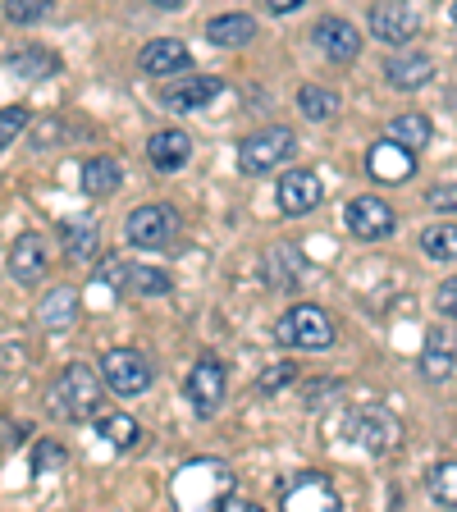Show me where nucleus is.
Here are the masks:
<instances>
[{
  "label": "nucleus",
  "mask_w": 457,
  "mask_h": 512,
  "mask_svg": "<svg viewBox=\"0 0 457 512\" xmlns=\"http://www.w3.org/2000/svg\"><path fill=\"white\" fill-rule=\"evenodd\" d=\"M96 430H101V439H106L110 448H133L138 435H142V426L128 412H106L101 421H96Z\"/></svg>",
  "instance_id": "nucleus-27"
},
{
  "label": "nucleus",
  "mask_w": 457,
  "mask_h": 512,
  "mask_svg": "<svg viewBox=\"0 0 457 512\" xmlns=\"http://www.w3.org/2000/svg\"><path fill=\"white\" fill-rule=\"evenodd\" d=\"M366 28H371V37L384 46H407L416 32H421V19H416V10L407 0H380V5H371V14H366Z\"/></svg>",
  "instance_id": "nucleus-8"
},
{
  "label": "nucleus",
  "mask_w": 457,
  "mask_h": 512,
  "mask_svg": "<svg viewBox=\"0 0 457 512\" xmlns=\"http://www.w3.org/2000/svg\"><path fill=\"white\" fill-rule=\"evenodd\" d=\"M343 224H348L352 238H362V243H380V238H389L398 229V215H394V206L384 202V197L362 192V197H352V202L343 206Z\"/></svg>",
  "instance_id": "nucleus-4"
},
{
  "label": "nucleus",
  "mask_w": 457,
  "mask_h": 512,
  "mask_svg": "<svg viewBox=\"0 0 457 512\" xmlns=\"http://www.w3.org/2000/svg\"><path fill=\"white\" fill-rule=\"evenodd\" d=\"M192 64V55H188V46L183 42H174V37H160V42H147L138 51V69L142 74H151V78H165V74H183Z\"/></svg>",
  "instance_id": "nucleus-16"
},
{
  "label": "nucleus",
  "mask_w": 457,
  "mask_h": 512,
  "mask_svg": "<svg viewBox=\"0 0 457 512\" xmlns=\"http://www.w3.org/2000/svg\"><path fill=\"white\" fill-rule=\"evenodd\" d=\"M266 275H270V288L275 293H288V288H298V256L288 252V247H270L266 252Z\"/></svg>",
  "instance_id": "nucleus-26"
},
{
  "label": "nucleus",
  "mask_w": 457,
  "mask_h": 512,
  "mask_svg": "<svg viewBox=\"0 0 457 512\" xmlns=\"http://www.w3.org/2000/svg\"><path fill=\"white\" fill-rule=\"evenodd\" d=\"M426 202H430V211H439V215H457V183H439V188H430Z\"/></svg>",
  "instance_id": "nucleus-37"
},
{
  "label": "nucleus",
  "mask_w": 457,
  "mask_h": 512,
  "mask_svg": "<svg viewBox=\"0 0 457 512\" xmlns=\"http://www.w3.org/2000/svg\"><path fill=\"white\" fill-rule=\"evenodd\" d=\"M170 494L179 508H197V512L220 508V503L234 494V471L215 458H197V462H188V467H179Z\"/></svg>",
  "instance_id": "nucleus-2"
},
{
  "label": "nucleus",
  "mask_w": 457,
  "mask_h": 512,
  "mask_svg": "<svg viewBox=\"0 0 457 512\" xmlns=\"http://www.w3.org/2000/svg\"><path fill=\"white\" fill-rule=\"evenodd\" d=\"M28 119H32V115H28L23 106H5V110H0V151L10 147V142L19 138L23 128H28Z\"/></svg>",
  "instance_id": "nucleus-34"
},
{
  "label": "nucleus",
  "mask_w": 457,
  "mask_h": 512,
  "mask_svg": "<svg viewBox=\"0 0 457 512\" xmlns=\"http://www.w3.org/2000/svg\"><path fill=\"white\" fill-rule=\"evenodd\" d=\"M426 485L444 508H457V462H439V467H430Z\"/></svg>",
  "instance_id": "nucleus-32"
},
{
  "label": "nucleus",
  "mask_w": 457,
  "mask_h": 512,
  "mask_svg": "<svg viewBox=\"0 0 457 512\" xmlns=\"http://www.w3.org/2000/svg\"><path fill=\"white\" fill-rule=\"evenodd\" d=\"M5 69H14L19 78H51L55 69H60V60H55L51 51H14L10 60H5Z\"/></svg>",
  "instance_id": "nucleus-28"
},
{
  "label": "nucleus",
  "mask_w": 457,
  "mask_h": 512,
  "mask_svg": "<svg viewBox=\"0 0 457 512\" xmlns=\"http://www.w3.org/2000/svg\"><path fill=\"white\" fill-rule=\"evenodd\" d=\"M119 179H124V170H119V160H110V156H92L83 170H78V183H83L87 197H110V192L119 188Z\"/></svg>",
  "instance_id": "nucleus-22"
},
{
  "label": "nucleus",
  "mask_w": 457,
  "mask_h": 512,
  "mask_svg": "<svg viewBox=\"0 0 457 512\" xmlns=\"http://www.w3.org/2000/svg\"><path fill=\"white\" fill-rule=\"evenodd\" d=\"M320 174L316 170H288L279 179V211L284 215H307L320 206Z\"/></svg>",
  "instance_id": "nucleus-14"
},
{
  "label": "nucleus",
  "mask_w": 457,
  "mask_h": 512,
  "mask_svg": "<svg viewBox=\"0 0 457 512\" xmlns=\"http://www.w3.org/2000/svg\"><path fill=\"white\" fill-rule=\"evenodd\" d=\"M279 343H288V348H307V352H320L334 343V320L325 316V311L316 307V302H302V307L284 311L279 316Z\"/></svg>",
  "instance_id": "nucleus-3"
},
{
  "label": "nucleus",
  "mask_w": 457,
  "mask_h": 512,
  "mask_svg": "<svg viewBox=\"0 0 457 512\" xmlns=\"http://www.w3.org/2000/svg\"><path fill=\"white\" fill-rule=\"evenodd\" d=\"M293 133L288 128H261L252 138L238 142V170L243 174H270L275 165H284L293 156Z\"/></svg>",
  "instance_id": "nucleus-5"
},
{
  "label": "nucleus",
  "mask_w": 457,
  "mask_h": 512,
  "mask_svg": "<svg viewBox=\"0 0 457 512\" xmlns=\"http://www.w3.org/2000/svg\"><path fill=\"white\" fill-rule=\"evenodd\" d=\"M10 275L19 279V284H37V279L46 275V243H42V234L14 238V247H10Z\"/></svg>",
  "instance_id": "nucleus-18"
},
{
  "label": "nucleus",
  "mask_w": 457,
  "mask_h": 512,
  "mask_svg": "<svg viewBox=\"0 0 457 512\" xmlns=\"http://www.w3.org/2000/svg\"><path fill=\"white\" fill-rule=\"evenodd\" d=\"M192 156V138L183 133V128H160V133H151L147 138V160L156 165V170H183Z\"/></svg>",
  "instance_id": "nucleus-17"
},
{
  "label": "nucleus",
  "mask_w": 457,
  "mask_h": 512,
  "mask_svg": "<svg viewBox=\"0 0 457 512\" xmlns=\"http://www.w3.org/2000/svg\"><path fill=\"white\" fill-rule=\"evenodd\" d=\"M96 407H101V380H96V371L83 362L64 366L51 380V389H46V412H51L55 421L78 426V421L96 416Z\"/></svg>",
  "instance_id": "nucleus-1"
},
{
  "label": "nucleus",
  "mask_w": 457,
  "mask_h": 512,
  "mask_svg": "<svg viewBox=\"0 0 457 512\" xmlns=\"http://www.w3.org/2000/svg\"><path fill=\"white\" fill-rule=\"evenodd\" d=\"M298 380V366L293 362H275V366H266V371L256 375V394L261 398H270V394H279L284 384H293Z\"/></svg>",
  "instance_id": "nucleus-33"
},
{
  "label": "nucleus",
  "mask_w": 457,
  "mask_h": 512,
  "mask_svg": "<svg viewBox=\"0 0 457 512\" xmlns=\"http://www.w3.org/2000/svg\"><path fill=\"white\" fill-rule=\"evenodd\" d=\"M298 110L311 119V124H320V119H330L334 110H339V96L325 92V87H316V83H307L298 92Z\"/></svg>",
  "instance_id": "nucleus-31"
},
{
  "label": "nucleus",
  "mask_w": 457,
  "mask_h": 512,
  "mask_svg": "<svg viewBox=\"0 0 457 512\" xmlns=\"http://www.w3.org/2000/svg\"><path fill=\"white\" fill-rule=\"evenodd\" d=\"M220 508H224V512H247V508H252V503H247V499H238V494H229V499H224Z\"/></svg>",
  "instance_id": "nucleus-42"
},
{
  "label": "nucleus",
  "mask_w": 457,
  "mask_h": 512,
  "mask_svg": "<svg viewBox=\"0 0 457 512\" xmlns=\"http://www.w3.org/2000/svg\"><path fill=\"white\" fill-rule=\"evenodd\" d=\"M69 467V453L60 444H37L32 448V471H64Z\"/></svg>",
  "instance_id": "nucleus-36"
},
{
  "label": "nucleus",
  "mask_w": 457,
  "mask_h": 512,
  "mask_svg": "<svg viewBox=\"0 0 457 512\" xmlns=\"http://www.w3.org/2000/svg\"><path fill=\"white\" fill-rule=\"evenodd\" d=\"M279 508H298V512H334L339 508V494L334 485L320 471H298L293 480H284V490H279Z\"/></svg>",
  "instance_id": "nucleus-9"
},
{
  "label": "nucleus",
  "mask_w": 457,
  "mask_h": 512,
  "mask_svg": "<svg viewBox=\"0 0 457 512\" xmlns=\"http://www.w3.org/2000/svg\"><path fill=\"white\" fill-rule=\"evenodd\" d=\"M435 307H439V316L457 320V275L439 284V293H435Z\"/></svg>",
  "instance_id": "nucleus-38"
},
{
  "label": "nucleus",
  "mask_w": 457,
  "mask_h": 512,
  "mask_svg": "<svg viewBox=\"0 0 457 512\" xmlns=\"http://www.w3.org/2000/svg\"><path fill=\"white\" fill-rule=\"evenodd\" d=\"M174 229H179V215H174V206H165V202L138 206V211L124 220V238L133 247H147V252H156V247L170 243Z\"/></svg>",
  "instance_id": "nucleus-7"
},
{
  "label": "nucleus",
  "mask_w": 457,
  "mask_h": 512,
  "mask_svg": "<svg viewBox=\"0 0 457 512\" xmlns=\"http://www.w3.org/2000/svg\"><path fill=\"white\" fill-rule=\"evenodd\" d=\"M453 23H457V0H453Z\"/></svg>",
  "instance_id": "nucleus-44"
},
{
  "label": "nucleus",
  "mask_w": 457,
  "mask_h": 512,
  "mask_svg": "<svg viewBox=\"0 0 457 512\" xmlns=\"http://www.w3.org/2000/svg\"><path fill=\"white\" fill-rule=\"evenodd\" d=\"M147 5H156V10H183L188 0H147Z\"/></svg>",
  "instance_id": "nucleus-43"
},
{
  "label": "nucleus",
  "mask_w": 457,
  "mask_h": 512,
  "mask_svg": "<svg viewBox=\"0 0 457 512\" xmlns=\"http://www.w3.org/2000/svg\"><path fill=\"white\" fill-rule=\"evenodd\" d=\"M366 174H371L375 183H384V188H398V183L416 179V151L403 147L398 138L375 142V147L366 151Z\"/></svg>",
  "instance_id": "nucleus-10"
},
{
  "label": "nucleus",
  "mask_w": 457,
  "mask_h": 512,
  "mask_svg": "<svg viewBox=\"0 0 457 512\" xmlns=\"http://www.w3.org/2000/svg\"><path fill=\"white\" fill-rule=\"evenodd\" d=\"M453 362H457V343L430 334V348H426V357H421V375H426V380H448Z\"/></svg>",
  "instance_id": "nucleus-25"
},
{
  "label": "nucleus",
  "mask_w": 457,
  "mask_h": 512,
  "mask_svg": "<svg viewBox=\"0 0 457 512\" xmlns=\"http://www.w3.org/2000/svg\"><path fill=\"white\" fill-rule=\"evenodd\" d=\"M352 439L366 448V453H389V448L403 439V426H398L394 412H384V407H366V412L352 416Z\"/></svg>",
  "instance_id": "nucleus-12"
},
{
  "label": "nucleus",
  "mask_w": 457,
  "mask_h": 512,
  "mask_svg": "<svg viewBox=\"0 0 457 512\" xmlns=\"http://www.w3.org/2000/svg\"><path fill=\"white\" fill-rule=\"evenodd\" d=\"M101 380H106L119 398H138L151 389V362L138 348H110L106 357H101Z\"/></svg>",
  "instance_id": "nucleus-6"
},
{
  "label": "nucleus",
  "mask_w": 457,
  "mask_h": 512,
  "mask_svg": "<svg viewBox=\"0 0 457 512\" xmlns=\"http://www.w3.org/2000/svg\"><path fill=\"white\" fill-rule=\"evenodd\" d=\"M270 5V14H293V10H302L307 0H266Z\"/></svg>",
  "instance_id": "nucleus-41"
},
{
  "label": "nucleus",
  "mask_w": 457,
  "mask_h": 512,
  "mask_svg": "<svg viewBox=\"0 0 457 512\" xmlns=\"http://www.w3.org/2000/svg\"><path fill=\"white\" fill-rule=\"evenodd\" d=\"M206 37L215 46H224V51H238V46H247L256 37V23L247 14H220V19L206 23Z\"/></svg>",
  "instance_id": "nucleus-23"
},
{
  "label": "nucleus",
  "mask_w": 457,
  "mask_h": 512,
  "mask_svg": "<svg viewBox=\"0 0 457 512\" xmlns=\"http://www.w3.org/2000/svg\"><path fill=\"white\" fill-rule=\"evenodd\" d=\"M421 252L430 261H457V224H430L421 234Z\"/></svg>",
  "instance_id": "nucleus-29"
},
{
  "label": "nucleus",
  "mask_w": 457,
  "mask_h": 512,
  "mask_svg": "<svg viewBox=\"0 0 457 512\" xmlns=\"http://www.w3.org/2000/svg\"><path fill=\"white\" fill-rule=\"evenodd\" d=\"M60 238L69 261H92L101 252V229H96L92 215H74V220H60Z\"/></svg>",
  "instance_id": "nucleus-20"
},
{
  "label": "nucleus",
  "mask_w": 457,
  "mask_h": 512,
  "mask_svg": "<svg viewBox=\"0 0 457 512\" xmlns=\"http://www.w3.org/2000/svg\"><path fill=\"white\" fill-rule=\"evenodd\" d=\"M220 92H224L220 78H211V74H183V83L165 87V92H160V101H165L170 110H179V115H188V110L211 106Z\"/></svg>",
  "instance_id": "nucleus-13"
},
{
  "label": "nucleus",
  "mask_w": 457,
  "mask_h": 512,
  "mask_svg": "<svg viewBox=\"0 0 457 512\" xmlns=\"http://www.w3.org/2000/svg\"><path fill=\"white\" fill-rule=\"evenodd\" d=\"M128 288H133L138 298H165V293L174 288V279L156 266H133L128 270Z\"/></svg>",
  "instance_id": "nucleus-30"
},
{
  "label": "nucleus",
  "mask_w": 457,
  "mask_h": 512,
  "mask_svg": "<svg viewBox=\"0 0 457 512\" xmlns=\"http://www.w3.org/2000/svg\"><path fill=\"white\" fill-rule=\"evenodd\" d=\"M389 138H398L403 147H412V151H426L430 142H435V124H430L426 115H416V110H407V115L389 119Z\"/></svg>",
  "instance_id": "nucleus-24"
},
{
  "label": "nucleus",
  "mask_w": 457,
  "mask_h": 512,
  "mask_svg": "<svg viewBox=\"0 0 457 512\" xmlns=\"http://www.w3.org/2000/svg\"><path fill=\"white\" fill-rule=\"evenodd\" d=\"M51 10V0H5V19L10 23H37Z\"/></svg>",
  "instance_id": "nucleus-35"
},
{
  "label": "nucleus",
  "mask_w": 457,
  "mask_h": 512,
  "mask_svg": "<svg viewBox=\"0 0 457 512\" xmlns=\"http://www.w3.org/2000/svg\"><path fill=\"white\" fill-rule=\"evenodd\" d=\"M78 316V293L74 288H51L42 302H37V320L46 330H69Z\"/></svg>",
  "instance_id": "nucleus-21"
},
{
  "label": "nucleus",
  "mask_w": 457,
  "mask_h": 512,
  "mask_svg": "<svg viewBox=\"0 0 457 512\" xmlns=\"http://www.w3.org/2000/svg\"><path fill=\"white\" fill-rule=\"evenodd\" d=\"M188 403H192V412L197 416H215L220 412V403H224V362L220 357H197L192 362V371H188Z\"/></svg>",
  "instance_id": "nucleus-11"
},
{
  "label": "nucleus",
  "mask_w": 457,
  "mask_h": 512,
  "mask_svg": "<svg viewBox=\"0 0 457 512\" xmlns=\"http://www.w3.org/2000/svg\"><path fill=\"white\" fill-rule=\"evenodd\" d=\"M96 284H110V288H119V284H128V266L119 261V256H110L106 266L96 270Z\"/></svg>",
  "instance_id": "nucleus-39"
},
{
  "label": "nucleus",
  "mask_w": 457,
  "mask_h": 512,
  "mask_svg": "<svg viewBox=\"0 0 457 512\" xmlns=\"http://www.w3.org/2000/svg\"><path fill=\"white\" fill-rule=\"evenodd\" d=\"M60 133H64L60 119H42V124H37V138H32V147H55V142H60Z\"/></svg>",
  "instance_id": "nucleus-40"
},
{
  "label": "nucleus",
  "mask_w": 457,
  "mask_h": 512,
  "mask_svg": "<svg viewBox=\"0 0 457 512\" xmlns=\"http://www.w3.org/2000/svg\"><path fill=\"white\" fill-rule=\"evenodd\" d=\"M311 37H316V46L330 60H339V64H348V60H357V51H362V32L352 28L348 19H320L316 28H311Z\"/></svg>",
  "instance_id": "nucleus-15"
},
{
  "label": "nucleus",
  "mask_w": 457,
  "mask_h": 512,
  "mask_svg": "<svg viewBox=\"0 0 457 512\" xmlns=\"http://www.w3.org/2000/svg\"><path fill=\"white\" fill-rule=\"evenodd\" d=\"M384 78H389L398 92H416V87H426L430 78H435V64H430V55H421V51H403L384 64Z\"/></svg>",
  "instance_id": "nucleus-19"
}]
</instances>
